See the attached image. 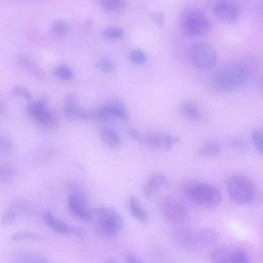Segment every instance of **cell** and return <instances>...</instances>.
I'll use <instances>...</instances> for the list:
<instances>
[{"instance_id":"obj_1","label":"cell","mask_w":263,"mask_h":263,"mask_svg":"<svg viewBox=\"0 0 263 263\" xmlns=\"http://www.w3.org/2000/svg\"><path fill=\"white\" fill-rule=\"evenodd\" d=\"M249 66L234 61L218 68L210 77V86L219 92H229L243 87L250 77Z\"/></svg>"},{"instance_id":"obj_2","label":"cell","mask_w":263,"mask_h":263,"mask_svg":"<svg viewBox=\"0 0 263 263\" xmlns=\"http://www.w3.org/2000/svg\"><path fill=\"white\" fill-rule=\"evenodd\" d=\"M182 188L186 196L202 209L214 210L221 203L220 191L209 183L189 179L182 184Z\"/></svg>"},{"instance_id":"obj_3","label":"cell","mask_w":263,"mask_h":263,"mask_svg":"<svg viewBox=\"0 0 263 263\" xmlns=\"http://www.w3.org/2000/svg\"><path fill=\"white\" fill-rule=\"evenodd\" d=\"M180 28L185 36L198 37L206 35L211 31L212 25L205 12L199 8L191 7L182 12Z\"/></svg>"},{"instance_id":"obj_4","label":"cell","mask_w":263,"mask_h":263,"mask_svg":"<svg viewBox=\"0 0 263 263\" xmlns=\"http://www.w3.org/2000/svg\"><path fill=\"white\" fill-rule=\"evenodd\" d=\"M90 215L97 229L105 236H113L122 229L123 220L119 213L112 208H95L90 210Z\"/></svg>"},{"instance_id":"obj_5","label":"cell","mask_w":263,"mask_h":263,"mask_svg":"<svg viewBox=\"0 0 263 263\" xmlns=\"http://www.w3.org/2000/svg\"><path fill=\"white\" fill-rule=\"evenodd\" d=\"M227 192L230 198L237 204L251 203L257 195V187L254 181L243 175H234L227 180Z\"/></svg>"},{"instance_id":"obj_6","label":"cell","mask_w":263,"mask_h":263,"mask_svg":"<svg viewBox=\"0 0 263 263\" xmlns=\"http://www.w3.org/2000/svg\"><path fill=\"white\" fill-rule=\"evenodd\" d=\"M159 211L162 218L170 224L182 226L189 219L187 208L176 197L165 195L159 202Z\"/></svg>"},{"instance_id":"obj_7","label":"cell","mask_w":263,"mask_h":263,"mask_svg":"<svg viewBox=\"0 0 263 263\" xmlns=\"http://www.w3.org/2000/svg\"><path fill=\"white\" fill-rule=\"evenodd\" d=\"M189 57L192 64L199 69L212 68L218 59L215 47L204 41L193 43L189 48Z\"/></svg>"},{"instance_id":"obj_8","label":"cell","mask_w":263,"mask_h":263,"mask_svg":"<svg viewBox=\"0 0 263 263\" xmlns=\"http://www.w3.org/2000/svg\"><path fill=\"white\" fill-rule=\"evenodd\" d=\"M28 116L36 123L44 127H50L55 124V115L47 108V99L39 98L38 100L31 101L26 107Z\"/></svg>"},{"instance_id":"obj_9","label":"cell","mask_w":263,"mask_h":263,"mask_svg":"<svg viewBox=\"0 0 263 263\" xmlns=\"http://www.w3.org/2000/svg\"><path fill=\"white\" fill-rule=\"evenodd\" d=\"M139 143L153 148V149H170L172 146L180 142V138L177 136H172L163 133H148L140 134L137 140Z\"/></svg>"},{"instance_id":"obj_10","label":"cell","mask_w":263,"mask_h":263,"mask_svg":"<svg viewBox=\"0 0 263 263\" xmlns=\"http://www.w3.org/2000/svg\"><path fill=\"white\" fill-rule=\"evenodd\" d=\"M212 10L217 18L227 23H235L241 15L240 6L236 2L230 0L215 1Z\"/></svg>"},{"instance_id":"obj_11","label":"cell","mask_w":263,"mask_h":263,"mask_svg":"<svg viewBox=\"0 0 263 263\" xmlns=\"http://www.w3.org/2000/svg\"><path fill=\"white\" fill-rule=\"evenodd\" d=\"M175 241L184 249L198 250L200 248L197 238V229L189 226H178L172 231Z\"/></svg>"},{"instance_id":"obj_12","label":"cell","mask_w":263,"mask_h":263,"mask_svg":"<svg viewBox=\"0 0 263 263\" xmlns=\"http://www.w3.org/2000/svg\"><path fill=\"white\" fill-rule=\"evenodd\" d=\"M64 113L70 120H83L89 118V112L82 108L75 93H68L64 99Z\"/></svg>"},{"instance_id":"obj_13","label":"cell","mask_w":263,"mask_h":263,"mask_svg":"<svg viewBox=\"0 0 263 263\" xmlns=\"http://www.w3.org/2000/svg\"><path fill=\"white\" fill-rule=\"evenodd\" d=\"M67 205L70 213L79 220L84 222L91 221L90 210L87 208V199L71 194L67 199Z\"/></svg>"},{"instance_id":"obj_14","label":"cell","mask_w":263,"mask_h":263,"mask_svg":"<svg viewBox=\"0 0 263 263\" xmlns=\"http://www.w3.org/2000/svg\"><path fill=\"white\" fill-rule=\"evenodd\" d=\"M11 263H52L46 256L34 252L21 250L12 254Z\"/></svg>"},{"instance_id":"obj_15","label":"cell","mask_w":263,"mask_h":263,"mask_svg":"<svg viewBox=\"0 0 263 263\" xmlns=\"http://www.w3.org/2000/svg\"><path fill=\"white\" fill-rule=\"evenodd\" d=\"M43 220H44L45 224L57 233H60V234H63V235H68V234L73 233V227H71L70 225H68L64 221L57 218L49 211H45L43 213Z\"/></svg>"},{"instance_id":"obj_16","label":"cell","mask_w":263,"mask_h":263,"mask_svg":"<svg viewBox=\"0 0 263 263\" xmlns=\"http://www.w3.org/2000/svg\"><path fill=\"white\" fill-rule=\"evenodd\" d=\"M166 182V176L161 173H156L152 175L143 186V194L146 198L150 197L154 192H156L161 186Z\"/></svg>"},{"instance_id":"obj_17","label":"cell","mask_w":263,"mask_h":263,"mask_svg":"<svg viewBox=\"0 0 263 263\" xmlns=\"http://www.w3.org/2000/svg\"><path fill=\"white\" fill-rule=\"evenodd\" d=\"M197 238L200 247H211L219 242L220 234L213 228L203 227L197 229Z\"/></svg>"},{"instance_id":"obj_18","label":"cell","mask_w":263,"mask_h":263,"mask_svg":"<svg viewBox=\"0 0 263 263\" xmlns=\"http://www.w3.org/2000/svg\"><path fill=\"white\" fill-rule=\"evenodd\" d=\"M100 136L104 144L112 149H118L121 146V139L117 132L108 125L101 127Z\"/></svg>"},{"instance_id":"obj_19","label":"cell","mask_w":263,"mask_h":263,"mask_svg":"<svg viewBox=\"0 0 263 263\" xmlns=\"http://www.w3.org/2000/svg\"><path fill=\"white\" fill-rule=\"evenodd\" d=\"M15 61L20 67H22L27 72L31 73L32 75L42 78L45 76V72L42 68H40L33 60H31L29 57L24 54H18L15 58Z\"/></svg>"},{"instance_id":"obj_20","label":"cell","mask_w":263,"mask_h":263,"mask_svg":"<svg viewBox=\"0 0 263 263\" xmlns=\"http://www.w3.org/2000/svg\"><path fill=\"white\" fill-rule=\"evenodd\" d=\"M211 263H233V250L227 247L215 248L210 254Z\"/></svg>"},{"instance_id":"obj_21","label":"cell","mask_w":263,"mask_h":263,"mask_svg":"<svg viewBox=\"0 0 263 263\" xmlns=\"http://www.w3.org/2000/svg\"><path fill=\"white\" fill-rule=\"evenodd\" d=\"M222 152V147L217 141L204 142L197 150V154L200 157L212 158L218 156Z\"/></svg>"},{"instance_id":"obj_22","label":"cell","mask_w":263,"mask_h":263,"mask_svg":"<svg viewBox=\"0 0 263 263\" xmlns=\"http://www.w3.org/2000/svg\"><path fill=\"white\" fill-rule=\"evenodd\" d=\"M128 210L132 216L139 222L146 223L148 221V215L145 209L135 196H130L128 198Z\"/></svg>"},{"instance_id":"obj_23","label":"cell","mask_w":263,"mask_h":263,"mask_svg":"<svg viewBox=\"0 0 263 263\" xmlns=\"http://www.w3.org/2000/svg\"><path fill=\"white\" fill-rule=\"evenodd\" d=\"M180 109H181V113L183 114V116L185 118H187L188 120L196 121L201 116L200 110H199L198 106L194 102L184 101V102L181 103Z\"/></svg>"},{"instance_id":"obj_24","label":"cell","mask_w":263,"mask_h":263,"mask_svg":"<svg viewBox=\"0 0 263 263\" xmlns=\"http://www.w3.org/2000/svg\"><path fill=\"white\" fill-rule=\"evenodd\" d=\"M107 104L109 105L112 113L115 116V119H120L123 121L128 120V111L126 110L125 106L123 105V103L117 99H113L107 102Z\"/></svg>"},{"instance_id":"obj_25","label":"cell","mask_w":263,"mask_h":263,"mask_svg":"<svg viewBox=\"0 0 263 263\" xmlns=\"http://www.w3.org/2000/svg\"><path fill=\"white\" fill-rule=\"evenodd\" d=\"M101 7L109 12H122L127 7V2L123 0H102L100 1Z\"/></svg>"},{"instance_id":"obj_26","label":"cell","mask_w":263,"mask_h":263,"mask_svg":"<svg viewBox=\"0 0 263 263\" xmlns=\"http://www.w3.org/2000/svg\"><path fill=\"white\" fill-rule=\"evenodd\" d=\"M10 239L14 241H18V240H33V241H40V242L45 241L43 236H41L36 232H31V231L15 232L10 236Z\"/></svg>"},{"instance_id":"obj_27","label":"cell","mask_w":263,"mask_h":263,"mask_svg":"<svg viewBox=\"0 0 263 263\" xmlns=\"http://www.w3.org/2000/svg\"><path fill=\"white\" fill-rule=\"evenodd\" d=\"M53 73L54 75L61 79V80H64V81H69L73 78V71L71 70V68H69L68 66L66 65H58L54 70H53Z\"/></svg>"},{"instance_id":"obj_28","label":"cell","mask_w":263,"mask_h":263,"mask_svg":"<svg viewBox=\"0 0 263 263\" xmlns=\"http://www.w3.org/2000/svg\"><path fill=\"white\" fill-rule=\"evenodd\" d=\"M124 35V31L122 28L117 27V26H112V27H108L103 31V37L109 40H116V39H120L121 37H123Z\"/></svg>"},{"instance_id":"obj_29","label":"cell","mask_w":263,"mask_h":263,"mask_svg":"<svg viewBox=\"0 0 263 263\" xmlns=\"http://www.w3.org/2000/svg\"><path fill=\"white\" fill-rule=\"evenodd\" d=\"M12 210L15 211V213H21L23 215H31L32 212H33V209L31 206L30 203H28L27 201L25 200H14L12 203H11V206H10Z\"/></svg>"},{"instance_id":"obj_30","label":"cell","mask_w":263,"mask_h":263,"mask_svg":"<svg viewBox=\"0 0 263 263\" xmlns=\"http://www.w3.org/2000/svg\"><path fill=\"white\" fill-rule=\"evenodd\" d=\"M129 61L135 65H143L147 61V54L141 48H134L129 52Z\"/></svg>"},{"instance_id":"obj_31","label":"cell","mask_w":263,"mask_h":263,"mask_svg":"<svg viewBox=\"0 0 263 263\" xmlns=\"http://www.w3.org/2000/svg\"><path fill=\"white\" fill-rule=\"evenodd\" d=\"M228 146L233 150H247V141L239 136H232L228 139Z\"/></svg>"},{"instance_id":"obj_32","label":"cell","mask_w":263,"mask_h":263,"mask_svg":"<svg viewBox=\"0 0 263 263\" xmlns=\"http://www.w3.org/2000/svg\"><path fill=\"white\" fill-rule=\"evenodd\" d=\"M97 67L104 73H111L115 69V64L110 58L104 57L98 60Z\"/></svg>"},{"instance_id":"obj_33","label":"cell","mask_w":263,"mask_h":263,"mask_svg":"<svg viewBox=\"0 0 263 263\" xmlns=\"http://www.w3.org/2000/svg\"><path fill=\"white\" fill-rule=\"evenodd\" d=\"M11 93L13 96H15V97L23 98V99H25L28 102H31L33 100V96H32L31 91L27 87H25L23 85H14V86H12Z\"/></svg>"},{"instance_id":"obj_34","label":"cell","mask_w":263,"mask_h":263,"mask_svg":"<svg viewBox=\"0 0 263 263\" xmlns=\"http://www.w3.org/2000/svg\"><path fill=\"white\" fill-rule=\"evenodd\" d=\"M14 175L15 170L10 163H5L3 166H0V180H2L3 182L13 179Z\"/></svg>"},{"instance_id":"obj_35","label":"cell","mask_w":263,"mask_h":263,"mask_svg":"<svg viewBox=\"0 0 263 263\" xmlns=\"http://www.w3.org/2000/svg\"><path fill=\"white\" fill-rule=\"evenodd\" d=\"M68 31V24L63 20H57L51 24V32L54 35L63 36Z\"/></svg>"},{"instance_id":"obj_36","label":"cell","mask_w":263,"mask_h":263,"mask_svg":"<svg viewBox=\"0 0 263 263\" xmlns=\"http://www.w3.org/2000/svg\"><path fill=\"white\" fill-rule=\"evenodd\" d=\"M16 213L14 210H12L11 208L7 209L1 216L0 218V223L1 225H4V226H9V225H12L16 219Z\"/></svg>"},{"instance_id":"obj_37","label":"cell","mask_w":263,"mask_h":263,"mask_svg":"<svg viewBox=\"0 0 263 263\" xmlns=\"http://www.w3.org/2000/svg\"><path fill=\"white\" fill-rule=\"evenodd\" d=\"M13 149V141L11 138L0 134V153H9Z\"/></svg>"},{"instance_id":"obj_38","label":"cell","mask_w":263,"mask_h":263,"mask_svg":"<svg viewBox=\"0 0 263 263\" xmlns=\"http://www.w3.org/2000/svg\"><path fill=\"white\" fill-rule=\"evenodd\" d=\"M252 141L253 144L256 148V150L259 153L263 152V137H262V132L259 128H256L252 132Z\"/></svg>"},{"instance_id":"obj_39","label":"cell","mask_w":263,"mask_h":263,"mask_svg":"<svg viewBox=\"0 0 263 263\" xmlns=\"http://www.w3.org/2000/svg\"><path fill=\"white\" fill-rule=\"evenodd\" d=\"M233 263H250L249 254L243 249L233 250Z\"/></svg>"},{"instance_id":"obj_40","label":"cell","mask_w":263,"mask_h":263,"mask_svg":"<svg viewBox=\"0 0 263 263\" xmlns=\"http://www.w3.org/2000/svg\"><path fill=\"white\" fill-rule=\"evenodd\" d=\"M150 17L152 18V21L156 25H158L160 27H162L164 25V13L162 11H153V12H151Z\"/></svg>"},{"instance_id":"obj_41","label":"cell","mask_w":263,"mask_h":263,"mask_svg":"<svg viewBox=\"0 0 263 263\" xmlns=\"http://www.w3.org/2000/svg\"><path fill=\"white\" fill-rule=\"evenodd\" d=\"M125 261H126V263H145L144 261H142L140 258H138L137 256H135L133 254H127L125 256Z\"/></svg>"},{"instance_id":"obj_42","label":"cell","mask_w":263,"mask_h":263,"mask_svg":"<svg viewBox=\"0 0 263 263\" xmlns=\"http://www.w3.org/2000/svg\"><path fill=\"white\" fill-rule=\"evenodd\" d=\"M5 112H6V106L2 101H0V116L4 115Z\"/></svg>"},{"instance_id":"obj_43","label":"cell","mask_w":263,"mask_h":263,"mask_svg":"<svg viewBox=\"0 0 263 263\" xmlns=\"http://www.w3.org/2000/svg\"><path fill=\"white\" fill-rule=\"evenodd\" d=\"M106 263H117V262L114 260H108V261H106Z\"/></svg>"}]
</instances>
